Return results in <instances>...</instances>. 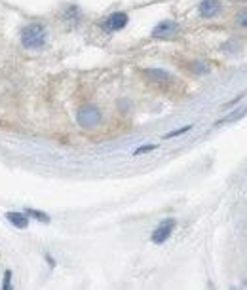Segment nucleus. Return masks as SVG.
I'll return each mask as SVG.
<instances>
[{"instance_id":"4","label":"nucleus","mask_w":247,"mask_h":290,"mask_svg":"<svg viewBox=\"0 0 247 290\" xmlns=\"http://www.w3.org/2000/svg\"><path fill=\"white\" fill-rule=\"evenodd\" d=\"M179 31V25L175 23V21H162V23H158V25L152 29V38H168L171 34H175Z\"/></svg>"},{"instance_id":"3","label":"nucleus","mask_w":247,"mask_h":290,"mask_svg":"<svg viewBox=\"0 0 247 290\" xmlns=\"http://www.w3.org/2000/svg\"><path fill=\"white\" fill-rule=\"evenodd\" d=\"M175 218H168V220H163L156 230L152 231V235H150V241L152 243H156V245H162V243H166L168 239H170V235L173 233V228H175Z\"/></svg>"},{"instance_id":"1","label":"nucleus","mask_w":247,"mask_h":290,"mask_svg":"<svg viewBox=\"0 0 247 290\" xmlns=\"http://www.w3.org/2000/svg\"><path fill=\"white\" fill-rule=\"evenodd\" d=\"M21 44L27 50H38L46 44V29L38 23H31L21 31Z\"/></svg>"},{"instance_id":"12","label":"nucleus","mask_w":247,"mask_h":290,"mask_svg":"<svg viewBox=\"0 0 247 290\" xmlns=\"http://www.w3.org/2000/svg\"><path fill=\"white\" fill-rule=\"evenodd\" d=\"M192 129V125H185V127L177 129V131H171V133H168V135H163V138H175V136L183 135V133H188Z\"/></svg>"},{"instance_id":"10","label":"nucleus","mask_w":247,"mask_h":290,"mask_svg":"<svg viewBox=\"0 0 247 290\" xmlns=\"http://www.w3.org/2000/svg\"><path fill=\"white\" fill-rule=\"evenodd\" d=\"M243 114H247V106L245 108H241V110H236L234 114H230V116H226V118H222L221 121H217V125H222V123H228V121H234L236 118H239V116H243Z\"/></svg>"},{"instance_id":"6","label":"nucleus","mask_w":247,"mask_h":290,"mask_svg":"<svg viewBox=\"0 0 247 290\" xmlns=\"http://www.w3.org/2000/svg\"><path fill=\"white\" fill-rule=\"evenodd\" d=\"M221 0H202L198 12L202 17H215L221 14Z\"/></svg>"},{"instance_id":"15","label":"nucleus","mask_w":247,"mask_h":290,"mask_svg":"<svg viewBox=\"0 0 247 290\" xmlns=\"http://www.w3.org/2000/svg\"><path fill=\"white\" fill-rule=\"evenodd\" d=\"M241 97H243V95H238V97H236V99H234V101H230V102H226V104H224V106H234V104H236V102L239 101V99H241Z\"/></svg>"},{"instance_id":"8","label":"nucleus","mask_w":247,"mask_h":290,"mask_svg":"<svg viewBox=\"0 0 247 290\" xmlns=\"http://www.w3.org/2000/svg\"><path fill=\"white\" fill-rule=\"evenodd\" d=\"M6 218L12 222V226H16L19 230H25L27 226H29V218H27L25 213H8Z\"/></svg>"},{"instance_id":"11","label":"nucleus","mask_w":247,"mask_h":290,"mask_svg":"<svg viewBox=\"0 0 247 290\" xmlns=\"http://www.w3.org/2000/svg\"><path fill=\"white\" fill-rule=\"evenodd\" d=\"M27 214H31V216H34L36 220H42V222H50V216L48 214H44V213H38V211H34V209H27Z\"/></svg>"},{"instance_id":"14","label":"nucleus","mask_w":247,"mask_h":290,"mask_svg":"<svg viewBox=\"0 0 247 290\" xmlns=\"http://www.w3.org/2000/svg\"><path fill=\"white\" fill-rule=\"evenodd\" d=\"M152 150H156V146H154V144L141 146V148H137L135 152H133V156H141V154H148V152H152Z\"/></svg>"},{"instance_id":"13","label":"nucleus","mask_w":247,"mask_h":290,"mask_svg":"<svg viewBox=\"0 0 247 290\" xmlns=\"http://www.w3.org/2000/svg\"><path fill=\"white\" fill-rule=\"evenodd\" d=\"M12 288V271L4 273V279H2V290H10Z\"/></svg>"},{"instance_id":"2","label":"nucleus","mask_w":247,"mask_h":290,"mask_svg":"<svg viewBox=\"0 0 247 290\" xmlns=\"http://www.w3.org/2000/svg\"><path fill=\"white\" fill-rule=\"evenodd\" d=\"M76 119L84 129H94L101 123V110L95 104H84L78 108Z\"/></svg>"},{"instance_id":"5","label":"nucleus","mask_w":247,"mask_h":290,"mask_svg":"<svg viewBox=\"0 0 247 290\" xmlns=\"http://www.w3.org/2000/svg\"><path fill=\"white\" fill-rule=\"evenodd\" d=\"M128 25V14L124 12H114L107 21H105V31H120Z\"/></svg>"},{"instance_id":"7","label":"nucleus","mask_w":247,"mask_h":290,"mask_svg":"<svg viewBox=\"0 0 247 290\" xmlns=\"http://www.w3.org/2000/svg\"><path fill=\"white\" fill-rule=\"evenodd\" d=\"M143 74H145L146 80H150L152 84H158V85L170 84V82H171L170 72H166V70H160V68H148V70H145Z\"/></svg>"},{"instance_id":"9","label":"nucleus","mask_w":247,"mask_h":290,"mask_svg":"<svg viewBox=\"0 0 247 290\" xmlns=\"http://www.w3.org/2000/svg\"><path fill=\"white\" fill-rule=\"evenodd\" d=\"M234 23H236L238 29H245V31H247V8L239 10L238 14H236V17H234Z\"/></svg>"}]
</instances>
